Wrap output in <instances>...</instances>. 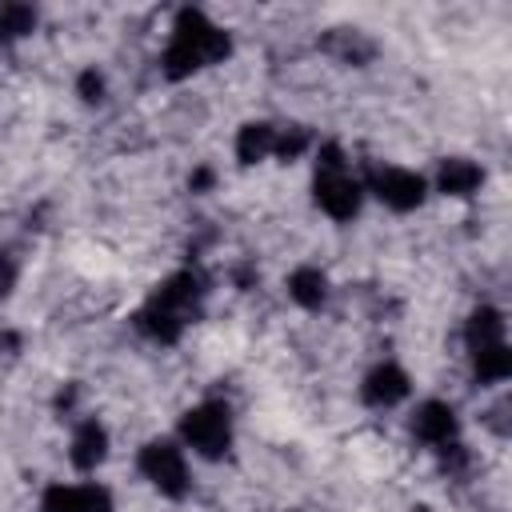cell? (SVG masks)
Returning a JSON list of instances; mask_svg holds the SVG:
<instances>
[{"instance_id":"22","label":"cell","mask_w":512,"mask_h":512,"mask_svg":"<svg viewBox=\"0 0 512 512\" xmlns=\"http://www.w3.org/2000/svg\"><path fill=\"white\" fill-rule=\"evenodd\" d=\"M20 348V336L16 332H0V356H12Z\"/></svg>"},{"instance_id":"17","label":"cell","mask_w":512,"mask_h":512,"mask_svg":"<svg viewBox=\"0 0 512 512\" xmlns=\"http://www.w3.org/2000/svg\"><path fill=\"white\" fill-rule=\"evenodd\" d=\"M308 144H312V136H308L304 128H284V132H276L272 152H276L280 160H296V156H300Z\"/></svg>"},{"instance_id":"5","label":"cell","mask_w":512,"mask_h":512,"mask_svg":"<svg viewBox=\"0 0 512 512\" xmlns=\"http://www.w3.org/2000/svg\"><path fill=\"white\" fill-rule=\"evenodd\" d=\"M200 296H204V280L196 272H176V276H168L152 292L148 304L160 308V312H168V316H176L180 324H188L196 316V308H200Z\"/></svg>"},{"instance_id":"10","label":"cell","mask_w":512,"mask_h":512,"mask_svg":"<svg viewBox=\"0 0 512 512\" xmlns=\"http://www.w3.org/2000/svg\"><path fill=\"white\" fill-rule=\"evenodd\" d=\"M104 452H108V432L96 420H84L76 428V436H72V464L88 472V468H96L104 460Z\"/></svg>"},{"instance_id":"2","label":"cell","mask_w":512,"mask_h":512,"mask_svg":"<svg viewBox=\"0 0 512 512\" xmlns=\"http://www.w3.org/2000/svg\"><path fill=\"white\" fill-rule=\"evenodd\" d=\"M180 436H184L200 456L216 460V456H224L228 444H232V416H228V408H224L220 400H208V404L184 412Z\"/></svg>"},{"instance_id":"11","label":"cell","mask_w":512,"mask_h":512,"mask_svg":"<svg viewBox=\"0 0 512 512\" xmlns=\"http://www.w3.org/2000/svg\"><path fill=\"white\" fill-rule=\"evenodd\" d=\"M324 48L332 52V56H340L344 64H364L376 48H372V40L364 36V32H348V28H336V32H328L324 36Z\"/></svg>"},{"instance_id":"20","label":"cell","mask_w":512,"mask_h":512,"mask_svg":"<svg viewBox=\"0 0 512 512\" xmlns=\"http://www.w3.org/2000/svg\"><path fill=\"white\" fill-rule=\"evenodd\" d=\"M76 92H80V100H88V104H96V100H104V76L100 72H80V80H76Z\"/></svg>"},{"instance_id":"15","label":"cell","mask_w":512,"mask_h":512,"mask_svg":"<svg viewBox=\"0 0 512 512\" xmlns=\"http://www.w3.org/2000/svg\"><path fill=\"white\" fill-rule=\"evenodd\" d=\"M500 340H504V320H500V312H496V308L472 312V320H468V348L476 352V348H488V344H500Z\"/></svg>"},{"instance_id":"6","label":"cell","mask_w":512,"mask_h":512,"mask_svg":"<svg viewBox=\"0 0 512 512\" xmlns=\"http://www.w3.org/2000/svg\"><path fill=\"white\" fill-rule=\"evenodd\" d=\"M372 192H376L388 208L412 212V208L424 200V180H420L416 172H408V168H380V172H372Z\"/></svg>"},{"instance_id":"14","label":"cell","mask_w":512,"mask_h":512,"mask_svg":"<svg viewBox=\"0 0 512 512\" xmlns=\"http://www.w3.org/2000/svg\"><path fill=\"white\" fill-rule=\"evenodd\" d=\"M288 296L300 308H320L324 304V276H320V268H296L292 280H288Z\"/></svg>"},{"instance_id":"16","label":"cell","mask_w":512,"mask_h":512,"mask_svg":"<svg viewBox=\"0 0 512 512\" xmlns=\"http://www.w3.org/2000/svg\"><path fill=\"white\" fill-rule=\"evenodd\" d=\"M36 28V12L28 4H4L0 8V40H16Z\"/></svg>"},{"instance_id":"18","label":"cell","mask_w":512,"mask_h":512,"mask_svg":"<svg viewBox=\"0 0 512 512\" xmlns=\"http://www.w3.org/2000/svg\"><path fill=\"white\" fill-rule=\"evenodd\" d=\"M76 512H112V496L100 484H76Z\"/></svg>"},{"instance_id":"1","label":"cell","mask_w":512,"mask_h":512,"mask_svg":"<svg viewBox=\"0 0 512 512\" xmlns=\"http://www.w3.org/2000/svg\"><path fill=\"white\" fill-rule=\"evenodd\" d=\"M228 52H232L228 32H220L216 24H208L204 12L184 8V12L176 16V28H172V40H168V48H164L160 68H164L168 80H184V76H192L196 68L224 60Z\"/></svg>"},{"instance_id":"13","label":"cell","mask_w":512,"mask_h":512,"mask_svg":"<svg viewBox=\"0 0 512 512\" xmlns=\"http://www.w3.org/2000/svg\"><path fill=\"white\" fill-rule=\"evenodd\" d=\"M472 364H476V376L488 380V384L512 376V352H508L504 340H500V344H488V348H476V352H472Z\"/></svg>"},{"instance_id":"12","label":"cell","mask_w":512,"mask_h":512,"mask_svg":"<svg viewBox=\"0 0 512 512\" xmlns=\"http://www.w3.org/2000/svg\"><path fill=\"white\" fill-rule=\"evenodd\" d=\"M272 140H276V128L272 124H244L240 136H236V156L240 164H256L272 152Z\"/></svg>"},{"instance_id":"21","label":"cell","mask_w":512,"mask_h":512,"mask_svg":"<svg viewBox=\"0 0 512 512\" xmlns=\"http://www.w3.org/2000/svg\"><path fill=\"white\" fill-rule=\"evenodd\" d=\"M12 284H16V264L0 252V296H8V292H12Z\"/></svg>"},{"instance_id":"19","label":"cell","mask_w":512,"mask_h":512,"mask_svg":"<svg viewBox=\"0 0 512 512\" xmlns=\"http://www.w3.org/2000/svg\"><path fill=\"white\" fill-rule=\"evenodd\" d=\"M40 512H76V484H52L40 500Z\"/></svg>"},{"instance_id":"8","label":"cell","mask_w":512,"mask_h":512,"mask_svg":"<svg viewBox=\"0 0 512 512\" xmlns=\"http://www.w3.org/2000/svg\"><path fill=\"white\" fill-rule=\"evenodd\" d=\"M412 432L424 444H448L456 436V412L444 400H424L416 408V416H412Z\"/></svg>"},{"instance_id":"7","label":"cell","mask_w":512,"mask_h":512,"mask_svg":"<svg viewBox=\"0 0 512 512\" xmlns=\"http://www.w3.org/2000/svg\"><path fill=\"white\" fill-rule=\"evenodd\" d=\"M360 396H364V404H372V408H392V404H400V400L408 396V376H404L396 364H380V368L368 372Z\"/></svg>"},{"instance_id":"3","label":"cell","mask_w":512,"mask_h":512,"mask_svg":"<svg viewBox=\"0 0 512 512\" xmlns=\"http://www.w3.org/2000/svg\"><path fill=\"white\" fill-rule=\"evenodd\" d=\"M140 472L172 500H180L188 492V464H184V452L168 440H152L140 448Z\"/></svg>"},{"instance_id":"4","label":"cell","mask_w":512,"mask_h":512,"mask_svg":"<svg viewBox=\"0 0 512 512\" xmlns=\"http://www.w3.org/2000/svg\"><path fill=\"white\" fill-rule=\"evenodd\" d=\"M316 204L332 220H352L360 208V184L348 176V168H316Z\"/></svg>"},{"instance_id":"9","label":"cell","mask_w":512,"mask_h":512,"mask_svg":"<svg viewBox=\"0 0 512 512\" xmlns=\"http://www.w3.org/2000/svg\"><path fill=\"white\" fill-rule=\"evenodd\" d=\"M480 180H484V172H480L472 160L452 156V160H444V164H440L436 188H440L444 196H468V192H476V188H480Z\"/></svg>"},{"instance_id":"23","label":"cell","mask_w":512,"mask_h":512,"mask_svg":"<svg viewBox=\"0 0 512 512\" xmlns=\"http://www.w3.org/2000/svg\"><path fill=\"white\" fill-rule=\"evenodd\" d=\"M188 184H192V188H196V192H200V188H208V184H212V172H208V168H196V172H192V180H188Z\"/></svg>"}]
</instances>
